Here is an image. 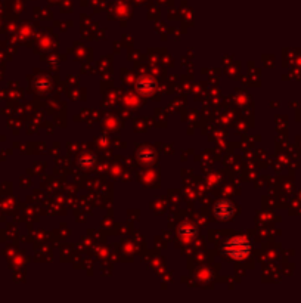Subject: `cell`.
<instances>
[{
    "mask_svg": "<svg viewBox=\"0 0 301 303\" xmlns=\"http://www.w3.org/2000/svg\"><path fill=\"white\" fill-rule=\"evenodd\" d=\"M225 251L226 254L231 257V259H235V260H242L245 259L249 251H251V244L246 238L243 237H235L232 238L231 241L226 242L225 245Z\"/></svg>",
    "mask_w": 301,
    "mask_h": 303,
    "instance_id": "6da1fadb",
    "label": "cell"
},
{
    "mask_svg": "<svg viewBox=\"0 0 301 303\" xmlns=\"http://www.w3.org/2000/svg\"><path fill=\"white\" fill-rule=\"evenodd\" d=\"M214 215H216V218L220 219V221H228V219H231L232 215H234V206H232V203L228 201V200L219 201V203L216 204V207H214Z\"/></svg>",
    "mask_w": 301,
    "mask_h": 303,
    "instance_id": "7a4b0ae2",
    "label": "cell"
}]
</instances>
